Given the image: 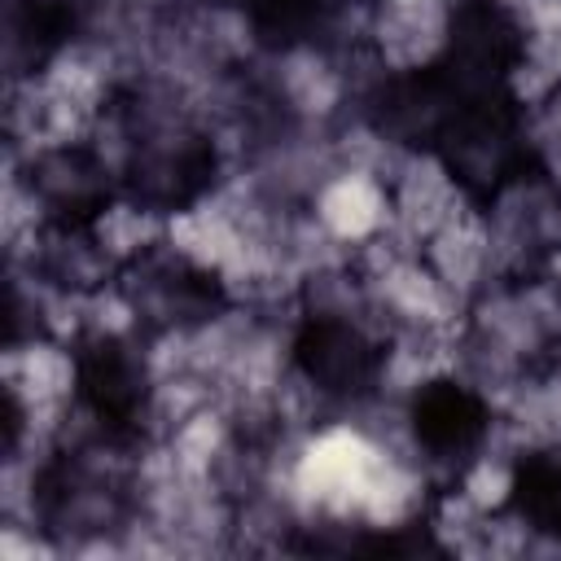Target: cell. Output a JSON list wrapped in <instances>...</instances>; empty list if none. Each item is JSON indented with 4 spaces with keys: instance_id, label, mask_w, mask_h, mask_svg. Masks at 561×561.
Listing matches in <instances>:
<instances>
[{
    "instance_id": "1",
    "label": "cell",
    "mask_w": 561,
    "mask_h": 561,
    "mask_svg": "<svg viewBox=\"0 0 561 561\" xmlns=\"http://www.w3.org/2000/svg\"><path fill=\"white\" fill-rule=\"evenodd\" d=\"M443 175L460 188L469 206H500L508 193L539 175V140L530 131L526 105L513 88L469 92L447 131L434 145Z\"/></svg>"
},
{
    "instance_id": "2",
    "label": "cell",
    "mask_w": 561,
    "mask_h": 561,
    "mask_svg": "<svg viewBox=\"0 0 561 561\" xmlns=\"http://www.w3.org/2000/svg\"><path fill=\"white\" fill-rule=\"evenodd\" d=\"M123 202L145 215H184L219 180V145L184 118L131 114V140L118 167Z\"/></svg>"
},
{
    "instance_id": "3",
    "label": "cell",
    "mask_w": 561,
    "mask_h": 561,
    "mask_svg": "<svg viewBox=\"0 0 561 561\" xmlns=\"http://www.w3.org/2000/svg\"><path fill=\"white\" fill-rule=\"evenodd\" d=\"M118 294L149 333H197L228 311L224 276L171 241L131 250L118 267Z\"/></svg>"
},
{
    "instance_id": "4",
    "label": "cell",
    "mask_w": 561,
    "mask_h": 561,
    "mask_svg": "<svg viewBox=\"0 0 561 561\" xmlns=\"http://www.w3.org/2000/svg\"><path fill=\"white\" fill-rule=\"evenodd\" d=\"M70 390L101 443L127 447L145 434L153 408V377L145 355L105 329L79 333L70 346Z\"/></svg>"
},
{
    "instance_id": "5",
    "label": "cell",
    "mask_w": 561,
    "mask_h": 561,
    "mask_svg": "<svg viewBox=\"0 0 561 561\" xmlns=\"http://www.w3.org/2000/svg\"><path fill=\"white\" fill-rule=\"evenodd\" d=\"M289 364L320 399L359 403L381 386L386 342L346 311H307L294 324Z\"/></svg>"
},
{
    "instance_id": "6",
    "label": "cell",
    "mask_w": 561,
    "mask_h": 561,
    "mask_svg": "<svg viewBox=\"0 0 561 561\" xmlns=\"http://www.w3.org/2000/svg\"><path fill=\"white\" fill-rule=\"evenodd\" d=\"M26 193L44 219V228H96L114 202H123L118 167L79 140H57L31 153L26 162Z\"/></svg>"
},
{
    "instance_id": "7",
    "label": "cell",
    "mask_w": 561,
    "mask_h": 561,
    "mask_svg": "<svg viewBox=\"0 0 561 561\" xmlns=\"http://www.w3.org/2000/svg\"><path fill=\"white\" fill-rule=\"evenodd\" d=\"M530 57L526 18L508 0H451L443 18L438 61L465 88H513V75Z\"/></svg>"
},
{
    "instance_id": "8",
    "label": "cell",
    "mask_w": 561,
    "mask_h": 561,
    "mask_svg": "<svg viewBox=\"0 0 561 561\" xmlns=\"http://www.w3.org/2000/svg\"><path fill=\"white\" fill-rule=\"evenodd\" d=\"M31 508L48 535L88 539L105 535L110 526H123L127 486L88 451H57L31 478Z\"/></svg>"
},
{
    "instance_id": "9",
    "label": "cell",
    "mask_w": 561,
    "mask_h": 561,
    "mask_svg": "<svg viewBox=\"0 0 561 561\" xmlns=\"http://www.w3.org/2000/svg\"><path fill=\"white\" fill-rule=\"evenodd\" d=\"M478 88H465L438 57L425 66H408L394 75H381L368 92H364V118L368 127L403 149H425L434 153L438 136L447 131V123L456 118V110L465 105V96ZM486 92V88H482Z\"/></svg>"
},
{
    "instance_id": "10",
    "label": "cell",
    "mask_w": 561,
    "mask_h": 561,
    "mask_svg": "<svg viewBox=\"0 0 561 561\" xmlns=\"http://www.w3.org/2000/svg\"><path fill=\"white\" fill-rule=\"evenodd\" d=\"M403 421H408V434H412L416 451H425V460H434L443 469L469 465L491 438L486 394L478 386L451 377V373L416 381L412 394H408Z\"/></svg>"
},
{
    "instance_id": "11",
    "label": "cell",
    "mask_w": 561,
    "mask_h": 561,
    "mask_svg": "<svg viewBox=\"0 0 561 561\" xmlns=\"http://www.w3.org/2000/svg\"><path fill=\"white\" fill-rule=\"evenodd\" d=\"M101 0H9L4 13V57L13 75H35L44 70L66 44H75Z\"/></svg>"
},
{
    "instance_id": "12",
    "label": "cell",
    "mask_w": 561,
    "mask_h": 561,
    "mask_svg": "<svg viewBox=\"0 0 561 561\" xmlns=\"http://www.w3.org/2000/svg\"><path fill=\"white\" fill-rule=\"evenodd\" d=\"M504 513L535 539L561 543V451H522L504 482Z\"/></svg>"
},
{
    "instance_id": "13",
    "label": "cell",
    "mask_w": 561,
    "mask_h": 561,
    "mask_svg": "<svg viewBox=\"0 0 561 561\" xmlns=\"http://www.w3.org/2000/svg\"><path fill=\"white\" fill-rule=\"evenodd\" d=\"M118 267H123V259L105 254V245L96 241V228H88V232L44 228V245L35 259V272L44 276V285L88 294L101 285H118Z\"/></svg>"
},
{
    "instance_id": "14",
    "label": "cell",
    "mask_w": 561,
    "mask_h": 561,
    "mask_svg": "<svg viewBox=\"0 0 561 561\" xmlns=\"http://www.w3.org/2000/svg\"><path fill=\"white\" fill-rule=\"evenodd\" d=\"M346 0H237L245 26L267 48H302L320 39Z\"/></svg>"
},
{
    "instance_id": "15",
    "label": "cell",
    "mask_w": 561,
    "mask_h": 561,
    "mask_svg": "<svg viewBox=\"0 0 561 561\" xmlns=\"http://www.w3.org/2000/svg\"><path fill=\"white\" fill-rule=\"evenodd\" d=\"M44 333V311L35 302V294L22 285V276L9 280V298H4V346L22 351Z\"/></svg>"
},
{
    "instance_id": "16",
    "label": "cell",
    "mask_w": 561,
    "mask_h": 561,
    "mask_svg": "<svg viewBox=\"0 0 561 561\" xmlns=\"http://www.w3.org/2000/svg\"><path fill=\"white\" fill-rule=\"evenodd\" d=\"M18 443H22V399H18V390L9 386V390H4V451L13 456Z\"/></svg>"
}]
</instances>
